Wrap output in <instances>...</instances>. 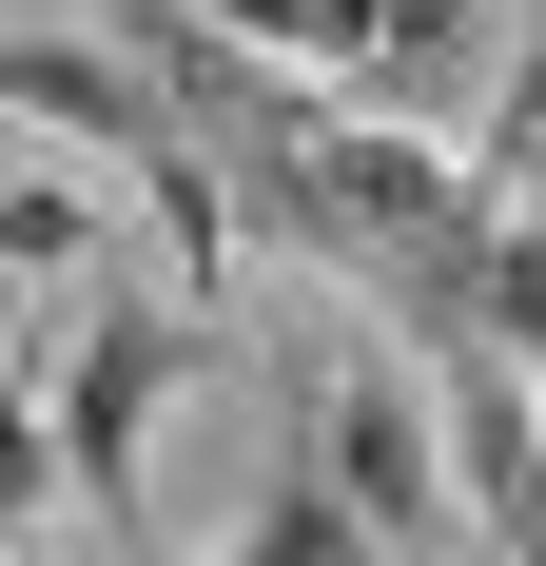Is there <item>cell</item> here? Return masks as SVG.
Masks as SVG:
<instances>
[{"label": "cell", "mask_w": 546, "mask_h": 566, "mask_svg": "<svg viewBox=\"0 0 546 566\" xmlns=\"http://www.w3.org/2000/svg\"><path fill=\"white\" fill-rule=\"evenodd\" d=\"M20 20H59V40H117V20H137V0H20Z\"/></svg>", "instance_id": "9"}, {"label": "cell", "mask_w": 546, "mask_h": 566, "mask_svg": "<svg viewBox=\"0 0 546 566\" xmlns=\"http://www.w3.org/2000/svg\"><path fill=\"white\" fill-rule=\"evenodd\" d=\"M410 391H430L449 509L489 527L507 566H546V391H527V352H489L469 313H410Z\"/></svg>", "instance_id": "3"}, {"label": "cell", "mask_w": 546, "mask_h": 566, "mask_svg": "<svg viewBox=\"0 0 546 566\" xmlns=\"http://www.w3.org/2000/svg\"><path fill=\"white\" fill-rule=\"evenodd\" d=\"M59 527V430H40V313H0V547Z\"/></svg>", "instance_id": "6"}, {"label": "cell", "mask_w": 546, "mask_h": 566, "mask_svg": "<svg viewBox=\"0 0 546 566\" xmlns=\"http://www.w3.org/2000/svg\"><path fill=\"white\" fill-rule=\"evenodd\" d=\"M507 216H527V234H546V137H527V157H507Z\"/></svg>", "instance_id": "10"}, {"label": "cell", "mask_w": 546, "mask_h": 566, "mask_svg": "<svg viewBox=\"0 0 546 566\" xmlns=\"http://www.w3.org/2000/svg\"><path fill=\"white\" fill-rule=\"evenodd\" d=\"M527 137H546V0H527V40H507V78H489V176L527 157Z\"/></svg>", "instance_id": "8"}, {"label": "cell", "mask_w": 546, "mask_h": 566, "mask_svg": "<svg viewBox=\"0 0 546 566\" xmlns=\"http://www.w3.org/2000/svg\"><path fill=\"white\" fill-rule=\"evenodd\" d=\"M216 566H390V547H371V509L332 489V450H313V430H273V489H254V527H234Z\"/></svg>", "instance_id": "5"}, {"label": "cell", "mask_w": 546, "mask_h": 566, "mask_svg": "<svg viewBox=\"0 0 546 566\" xmlns=\"http://www.w3.org/2000/svg\"><path fill=\"white\" fill-rule=\"evenodd\" d=\"M0 274H98V196H78V176H0Z\"/></svg>", "instance_id": "7"}, {"label": "cell", "mask_w": 546, "mask_h": 566, "mask_svg": "<svg viewBox=\"0 0 546 566\" xmlns=\"http://www.w3.org/2000/svg\"><path fill=\"white\" fill-rule=\"evenodd\" d=\"M293 430H313L332 489L371 509V547H430V527H449V469H430V391H410V352H293Z\"/></svg>", "instance_id": "4"}, {"label": "cell", "mask_w": 546, "mask_h": 566, "mask_svg": "<svg viewBox=\"0 0 546 566\" xmlns=\"http://www.w3.org/2000/svg\"><path fill=\"white\" fill-rule=\"evenodd\" d=\"M234 59H273V78H332V98L371 117H430L469 98V59H489V0H196Z\"/></svg>", "instance_id": "2"}, {"label": "cell", "mask_w": 546, "mask_h": 566, "mask_svg": "<svg viewBox=\"0 0 546 566\" xmlns=\"http://www.w3.org/2000/svg\"><path fill=\"white\" fill-rule=\"evenodd\" d=\"M176 391H216V333L196 313H157V293H78L59 313V489L137 547V469H157Z\"/></svg>", "instance_id": "1"}, {"label": "cell", "mask_w": 546, "mask_h": 566, "mask_svg": "<svg viewBox=\"0 0 546 566\" xmlns=\"http://www.w3.org/2000/svg\"><path fill=\"white\" fill-rule=\"evenodd\" d=\"M527 391H546V352H527Z\"/></svg>", "instance_id": "11"}]
</instances>
